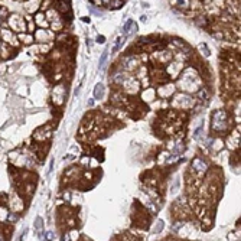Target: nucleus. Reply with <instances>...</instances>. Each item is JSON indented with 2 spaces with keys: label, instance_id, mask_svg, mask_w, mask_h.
<instances>
[{
  "label": "nucleus",
  "instance_id": "nucleus-1",
  "mask_svg": "<svg viewBox=\"0 0 241 241\" xmlns=\"http://www.w3.org/2000/svg\"><path fill=\"white\" fill-rule=\"evenodd\" d=\"M182 77L178 81V87L183 91V93L192 94L196 93L199 90V74L195 68L188 67L183 72H181Z\"/></svg>",
  "mask_w": 241,
  "mask_h": 241
},
{
  "label": "nucleus",
  "instance_id": "nucleus-2",
  "mask_svg": "<svg viewBox=\"0 0 241 241\" xmlns=\"http://www.w3.org/2000/svg\"><path fill=\"white\" fill-rule=\"evenodd\" d=\"M212 130L217 134H225L229 130V114L227 110H217L212 114Z\"/></svg>",
  "mask_w": 241,
  "mask_h": 241
},
{
  "label": "nucleus",
  "instance_id": "nucleus-3",
  "mask_svg": "<svg viewBox=\"0 0 241 241\" xmlns=\"http://www.w3.org/2000/svg\"><path fill=\"white\" fill-rule=\"evenodd\" d=\"M170 104H172V107L178 108V110H189V108L194 107L195 101L188 93H181L173 95Z\"/></svg>",
  "mask_w": 241,
  "mask_h": 241
},
{
  "label": "nucleus",
  "instance_id": "nucleus-4",
  "mask_svg": "<svg viewBox=\"0 0 241 241\" xmlns=\"http://www.w3.org/2000/svg\"><path fill=\"white\" fill-rule=\"evenodd\" d=\"M65 97H67L65 84H56L52 90V94H51V98H52V103H54L55 107H61L65 101Z\"/></svg>",
  "mask_w": 241,
  "mask_h": 241
},
{
  "label": "nucleus",
  "instance_id": "nucleus-5",
  "mask_svg": "<svg viewBox=\"0 0 241 241\" xmlns=\"http://www.w3.org/2000/svg\"><path fill=\"white\" fill-rule=\"evenodd\" d=\"M123 88V91L126 94H137L140 91V81L137 80L136 77H126V80L123 81V84L120 85Z\"/></svg>",
  "mask_w": 241,
  "mask_h": 241
},
{
  "label": "nucleus",
  "instance_id": "nucleus-6",
  "mask_svg": "<svg viewBox=\"0 0 241 241\" xmlns=\"http://www.w3.org/2000/svg\"><path fill=\"white\" fill-rule=\"evenodd\" d=\"M0 40H1L3 43H7L9 46H12L14 49L19 46L17 35L14 33L12 29H0Z\"/></svg>",
  "mask_w": 241,
  "mask_h": 241
},
{
  "label": "nucleus",
  "instance_id": "nucleus-7",
  "mask_svg": "<svg viewBox=\"0 0 241 241\" xmlns=\"http://www.w3.org/2000/svg\"><path fill=\"white\" fill-rule=\"evenodd\" d=\"M7 25L9 29H12L13 32H26V20L23 17H20L19 14H12L7 19Z\"/></svg>",
  "mask_w": 241,
  "mask_h": 241
},
{
  "label": "nucleus",
  "instance_id": "nucleus-8",
  "mask_svg": "<svg viewBox=\"0 0 241 241\" xmlns=\"http://www.w3.org/2000/svg\"><path fill=\"white\" fill-rule=\"evenodd\" d=\"M52 137V127L48 124V126H43V127H39L38 130H35V133L32 136L33 142H49Z\"/></svg>",
  "mask_w": 241,
  "mask_h": 241
},
{
  "label": "nucleus",
  "instance_id": "nucleus-9",
  "mask_svg": "<svg viewBox=\"0 0 241 241\" xmlns=\"http://www.w3.org/2000/svg\"><path fill=\"white\" fill-rule=\"evenodd\" d=\"M7 208H9L12 212H22L23 208H25V201H23V198H22L19 194H14L13 196L7 201Z\"/></svg>",
  "mask_w": 241,
  "mask_h": 241
},
{
  "label": "nucleus",
  "instance_id": "nucleus-10",
  "mask_svg": "<svg viewBox=\"0 0 241 241\" xmlns=\"http://www.w3.org/2000/svg\"><path fill=\"white\" fill-rule=\"evenodd\" d=\"M140 65V61L134 58V55H126L121 59V69L124 71H136Z\"/></svg>",
  "mask_w": 241,
  "mask_h": 241
},
{
  "label": "nucleus",
  "instance_id": "nucleus-11",
  "mask_svg": "<svg viewBox=\"0 0 241 241\" xmlns=\"http://www.w3.org/2000/svg\"><path fill=\"white\" fill-rule=\"evenodd\" d=\"M191 168H192V172H195L196 175H204L208 172V163L202 158H195L191 163Z\"/></svg>",
  "mask_w": 241,
  "mask_h": 241
},
{
  "label": "nucleus",
  "instance_id": "nucleus-12",
  "mask_svg": "<svg viewBox=\"0 0 241 241\" xmlns=\"http://www.w3.org/2000/svg\"><path fill=\"white\" fill-rule=\"evenodd\" d=\"M172 58H173V55L170 54L169 51H163V49H160L159 52H155V54H153V61L158 62L156 65H165V64H169V62L172 61Z\"/></svg>",
  "mask_w": 241,
  "mask_h": 241
},
{
  "label": "nucleus",
  "instance_id": "nucleus-13",
  "mask_svg": "<svg viewBox=\"0 0 241 241\" xmlns=\"http://www.w3.org/2000/svg\"><path fill=\"white\" fill-rule=\"evenodd\" d=\"M173 93H175V85L173 84H169V81L165 82V84H160V87L156 90V95H159L160 98H169Z\"/></svg>",
  "mask_w": 241,
  "mask_h": 241
},
{
  "label": "nucleus",
  "instance_id": "nucleus-14",
  "mask_svg": "<svg viewBox=\"0 0 241 241\" xmlns=\"http://www.w3.org/2000/svg\"><path fill=\"white\" fill-rule=\"evenodd\" d=\"M35 39L40 42V43H48V42H51V40L54 39V33L52 32H49L48 29H39V30H36V33H35V36H33Z\"/></svg>",
  "mask_w": 241,
  "mask_h": 241
},
{
  "label": "nucleus",
  "instance_id": "nucleus-15",
  "mask_svg": "<svg viewBox=\"0 0 241 241\" xmlns=\"http://www.w3.org/2000/svg\"><path fill=\"white\" fill-rule=\"evenodd\" d=\"M183 64L182 62H172V64H169L168 67H166V74H168V77L169 78H176L178 75H181V72H182V69H183V67H182Z\"/></svg>",
  "mask_w": 241,
  "mask_h": 241
},
{
  "label": "nucleus",
  "instance_id": "nucleus-16",
  "mask_svg": "<svg viewBox=\"0 0 241 241\" xmlns=\"http://www.w3.org/2000/svg\"><path fill=\"white\" fill-rule=\"evenodd\" d=\"M17 39H19V42H22V43H25V45H32L33 43V40H35V38H33V35L29 32V33H26V32H20V33H17Z\"/></svg>",
  "mask_w": 241,
  "mask_h": 241
},
{
  "label": "nucleus",
  "instance_id": "nucleus-17",
  "mask_svg": "<svg viewBox=\"0 0 241 241\" xmlns=\"http://www.w3.org/2000/svg\"><path fill=\"white\" fill-rule=\"evenodd\" d=\"M227 4L229 6L228 10L235 16H240V0H227Z\"/></svg>",
  "mask_w": 241,
  "mask_h": 241
},
{
  "label": "nucleus",
  "instance_id": "nucleus-18",
  "mask_svg": "<svg viewBox=\"0 0 241 241\" xmlns=\"http://www.w3.org/2000/svg\"><path fill=\"white\" fill-rule=\"evenodd\" d=\"M137 30V25L134 23L132 19H129L124 25H123V33H124V36H127L130 32H136Z\"/></svg>",
  "mask_w": 241,
  "mask_h": 241
},
{
  "label": "nucleus",
  "instance_id": "nucleus-19",
  "mask_svg": "<svg viewBox=\"0 0 241 241\" xmlns=\"http://www.w3.org/2000/svg\"><path fill=\"white\" fill-rule=\"evenodd\" d=\"M38 26H43L46 27L48 26V20H46V16L45 13H42V12H38V13L35 14V20H33Z\"/></svg>",
  "mask_w": 241,
  "mask_h": 241
},
{
  "label": "nucleus",
  "instance_id": "nucleus-20",
  "mask_svg": "<svg viewBox=\"0 0 241 241\" xmlns=\"http://www.w3.org/2000/svg\"><path fill=\"white\" fill-rule=\"evenodd\" d=\"M103 95H104V85L103 84H97L95 87H94V98H103Z\"/></svg>",
  "mask_w": 241,
  "mask_h": 241
},
{
  "label": "nucleus",
  "instance_id": "nucleus-21",
  "mask_svg": "<svg viewBox=\"0 0 241 241\" xmlns=\"http://www.w3.org/2000/svg\"><path fill=\"white\" fill-rule=\"evenodd\" d=\"M124 4V0H110L108 1V7L110 9H120Z\"/></svg>",
  "mask_w": 241,
  "mask_h": 241
},
{
  "label": "nucleus",
  "instance_id": "nucleus-22",
  "mask_svg": "<svg viewBox=\"0 0 241 241\" xmlns=\"http://www.w3.org/2000/svg\"><path fill=\"white\" fill-rule=\"evenodd\" d=\"M123 40H124V38H121V36H119V38L116 39V42H114V46H113V49H111V52H113V54H116V52L120 49V46L123 45Z\"/></svg>",
  "mask_w": 241,
  "mask_h": 241
},
{
  "label": "nucleus",
  "instance_id": "nucleus-23",
  "mask_svg": "<svg viewBox=\"0 0 241 241\" xmlns=\"http://www.w3.org/2000/svg\"><path fill=\"white\" fill-rule=\"evenodd\" d=\"M108 58V49H106L103 54H101V58H100V62H98V65H100V69H103L104 68V64H106V61H107Z\"/></svg>",
  "mask_w": 241,
  "mask_h": 241
},
{
  "label": "nucleus",
  "instance_id": "nucleus-24",
  "mask_svg": "<svg viewBox=\"0 0 241 241\" xmlns=\"http://www.w3.org/2000/svg\"><path fill=\"white\" fill-rule=\"evenodd\" d=\"M198 49H199L201 55H204V56H209V49H208V46H206L205 43H201V45L198 46Z\"/></svg>",
  "mask_w": 241,
  "mask_h": 241
},
{
  "label": "nucleus",
  "instance_id": "nucleus-25",
  "mask_svg": "<svg viewBox=\"0 0 241 241\" xmlns=\"http://www.w3.org/2000/svg\"><path fill=\"white\" fill-rule=\"evenodd\" d=\"M162 229H163V221L162 219H158V222H156V228L153 229L155 232H160Z\"/></svg>",
  "mask_w": 241,
  "mask_h": 241
},
{
  "label": "nucleus",
  "instance_id": "nucleus-26",
  "mask_svg": "<svg viewBox=\"0 0 241 241\" xmlns=\"http://www.w3.org/2000/svg\"><path fill=\"white\" fill-rule=\"evenodd\" d=\"M95 40H97V43H104V42H106V38H104L103 35H98Z\"/></svg>",
  "mask_w": 241,
  "mask_h": 241
},
{
  "label": "nucleus",
  "instance_id": "nucleus-27",
  "mask_svg": "<svg viewBox=\"0 0 241 241\" xmlns=\"http://www.w3.org/2000/svg\"><path fill=\"white\" fill-rule=\"evenodd\" d=\"M52 237H54L52 232H46V234H45V240H52Z\"/></svg>",
  "mask_w": 241,
  "mask_h": 241
},
{
  "label": "nucleus",
  "instance_id": "nucleus-28",
  "mask_svg": "<svg viewBox=\"0 0 241 241\" xmlns=\"http://www.w3.org/2000/svg\"><path fill=\"white\" fill-rule=\"evenodd\" d=\"M81 19H82V22H84V23H90V22H91V19H90V17H87V16H84V17H81Z\"/></svg>",
  "mask_w": 241,
  "mask_h": 241
}]
</instances>
